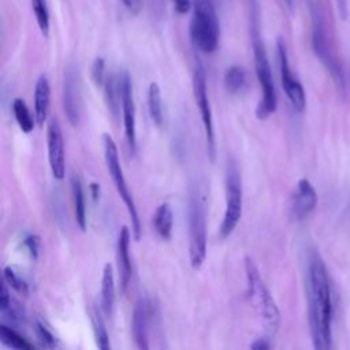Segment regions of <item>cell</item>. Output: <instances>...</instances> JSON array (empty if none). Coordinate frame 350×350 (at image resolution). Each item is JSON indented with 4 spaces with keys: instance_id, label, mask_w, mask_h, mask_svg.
<instances>
[{
    "instance_id": "27",
    "label": "cell",
    "mask_w": 350,
    "mask_h": 350,
    "mask_svg": "<svg viewBox=\"0 0 350 350\" xmlns=\"http://www.w3.org/2000/svg\"><path fill=\"white\" fill-rule=\"evenodd\" d=\"M33 14L36 16V22L38 25L42 36L48 37L49 34V11L46 5V0H30Z\"/></svg>"
},
{
    "instance_id": "34",
    "label": "cell",
    "mask_w": 350,
    "mask_h": 350,
    "mask_svg": "<svg viewBox=\"0 0 350 350\" xmlns=\"http://www.w3.org/2000/svg\"><path fill=\"white\" fill-rule=\"evenodd\" d=\"M122 3L126 7V10L134 15H137L142 7V0H122Z\"/></svg>"
},
{
    "instance_id": "32",
    "label": "cell",
    "mask_w": 350,
    "mask_h": 350,
    "mask_svg": "<svg viewBox=\"0 0 350 350\" xmlns=\"http://www.w3.org/2000/svg\"><path fill=\"white\" fill-rule=\"evenodd\" d=\"M12 301H11V295L8 291V284L5 283V280H3L1 283V288H0V312H4L5 309H8L11 306Z\"/></svg>"
},
{
    "instance_id": "4",
    "label": "cell",
    "mask_w": 350,
    "mask_h": 350,
    "mask_svg": "<svg viewBox=\"0 0 350 350\" xmlns=\"http://www.w3.org/2000/svg\"><path fill=\"white\" fill-rule=\"evenodd\" d=\"M252 46H253V57H254V70L261 88V100L257 105L256 115L258 119L264 120L276 111L278 97H276L269 59L257 27H254L252 33Z\"/></svg>"
},
{
    "instance_id": "6",
    "label": "cell",
    "mask_w": 350,
    "mask_h": 350,
    "mask_svg": "<svg viewBox=\"0 0 350 350\" xmlns=\"http://www.w3.org/2000/svg\"><path fill=\"white\" fill-rule=\"evenodd\" d=\"M206 257V205L204 196L194 190L189 201V258L198 269Z\"/></svg>"
},
{
    "instance_id": "33",
    "label": "cell",
    "mask_w": 350,
    "mask_h": 350,
    "mask_svg": "<svg viewBox=\"0 0 350 350\" xmlns=\"http://www.w3.org/2000/svg\"><path fill=\"white\" fill-rule=\"evenodd\" d=\"M179 14H186L193 7V0H171Z\"/></svg>"
},
{
    "instance_id": "5",
    "label": "cell",
    "mask_w": 350,
    "mask_h": 350,
    "mask_svg": "<svg viewBox=\"0 0 350 350\" xmlns=\"http://www.w3.org/2000/svg\"><path fill=\"white\" fill-rule=\"evenodd\" d=\"M220 27L215 7L211 0H193V16L190 21V37L194 46L212 53L219 44Z\"/></svg>"
},
{
    "instance_id": "12",
    "label": "cell",
    "mask_w": 350,
    "mask_h": 350,
    "mask_svg": "<svg viewBox=\"0 0 350 350\" xmlns=\"http://www.w3.org/2000/svg\"><path fill=\"white\" fill-rule=\"evenodd\" d=\"M48 160L52 175L55 179H63L66 174V156H64V139L60 123L56 118H52L48 123Z\"/></svg>"
},
{
    "instance_id": "36",
    "label": "cell",
    "mask_w": 350,
    "mask_h": 350,
    "mask_svg": "<svg viewBox=\"0 0 350 350\" xmlns=\"http://www.w3.org/2000/svg\"><path fill=\"white\" fill-rule=\"evenodd\" d=\"M336 7H338L340 18L346 19V16H347V0H336Z\"/></svg>"
},
{
    "instance_id": "10",
    "label": "cell",
    "mask_w": 350,
    "mask_h": 350,
    "mask_svg": "<svg viewBox=\"0 0 350 350\" xmlns=\"http://www.w3.org/2000/svg\"><path fill=\"white\" fill-rule=\"evenodd\" d=\"M278 60H279V70H280V81H282V88L291 103L293 108L298 112L305 109L306 105V94L304 90L302 83L295 78L294 72L291 71L290 63H288V56H287V49L284 45V41L282 38L278 40Z\"/></svg>"
},
{
    "instance_id": "13",
    "label": "cell",
    "mask_w": 350,
    "mask_h": 350,
    "mask_svg": "<svg viewBox=\"0 0 350 350\" xmlns=\"http://www.w3.org/2000/svg\"><path fill=\"white\" fill-rule=\"evenodd\" d=\"M63 107L68 122L72 126H78L81 120V101L78 89V74L72 67H68L64 74Z\"/></svg>"
},
{
    "instance_id": "17",
    "label": "cell",
    "mask_w": 350,
    "mask_h": 350,
    "mask_svg": "<svg viewBox=\"0 0 350 350\" xmlns=\"http://www.w3.org/2000/svg\"><path fill=\"white\" fill-rule=\"evenodd\" d=\"M51 103V86L45 75H40L34 88V119L38 126H42L48 118Z\"/></svg>"
},
{
    "instance_id": "16",
    "label": "cell",
    "mask_w": 350,
    "mask_h": 350,
    "mask_svg": "<svg viewBox=\"0 0 350 350\" xmlns=\"http://www.w3.org/2000/svg\"><path fill=\"white\" fill-rule=\"evenodd\" d=\"M130 230L127 226H123L118 235V245H116V258H118V271H119V282L120 287L124 291L131 280V260L129 254L130 246Z\"/></svg>"
},
{
    "instance_id": "3",
    "label": "cell",
    "mask_w": 350,
    "mask_h": 350,
    "mask_svg": "<svg viewBox=\"0 0 350 350\" xmlns=\"http://www.w3.org/2000/svg\"><path fill=\"white\" fill-rule=\"evenodd\" d=\"M245 271L249 299L262 321L265 336L271 339L272 336H275L280 327L279 308L273 301L269 290L267 288L264 280L261 279L257 265L250 257L245 258Z\"/></svg>"
},
{
    "instance_id": "28",
    "label": "cell",
    "mask_w": 350,
    "mask_h": 350,
    "mask_svg": "<svg viewBox=\"0 0 350 350\" xmlns=\"http://www.w3.org/2000/svg\"><path fill=\"white\" fill-rule=\"evenodd\" d=\"M4 280H5V283H7L12 290H15L18 294H21V295H27L29 287H27L26 282H25L19 275H16V272H15L11 267H5V268H4Z\"/></svg>"
},
{
    "instance_id": "7",
    "label": "cell",
    "mask_w": 350,
    "mask_h": 350,
    "mask_svg": "<svg viewBox=\"0 0 350 350\" xmlns=\"http://www.w3.org/2000/svg\"><path fill=\"white\" fill-rule=\"evenodd\" d=\"M103 142H104V157H105L109 176L112 178V182L115 185V189H116L119 197L122 198L123 204L127 208L129 216L131 219V234L135 241H139L141 239V221L138 217L134 198L129 190V186H127L124 175H123L116 144L109 134L103 135Z\"/></svg>"
},
{
    "instance_id": "11",
    "label": "cell",
    "mask_w": 350,
    "mask_h": 350,
    "mask_svg": "<svg viewBox=\"0 0 350 350\" xmlns=\"http://www.w3.org/2000/svg\"><path fill=\"white\" fill-rule=\"evenodd\" d=\"M119 89H120V101H122V115H123V127L124 135L131 153L137 150V134H135V104L133 98L131 81L127 71H120L118 74Z\"/></svg>"
},
{
    "instance_id": "18",
    "label": "cell",
    "mask_w": 350,
    "mask_h": 350,
    "mask_svg": "<svg viewBox=\"0 0 350 350\" xmlns=\"http://www.w3.org/2000/svg\"><path fill=\"white\" fill-rule=\"evenodd\" d=\"M113 302H115L113 269H112V265L107 262L103 268V278H101V310L107 317L112 314Z\"/></svg>"
},
{
    "instance_id": "9",
    "label": "cell",
    "mask_w": 350,
    "mask_h": 350,
    "mask_svg": "<svg viewBox=\"0 0 350 350\" xmlns=\"http://www.w3.org/2000/svg\"><path fill=\"white\" fill-rule=\"evenodd\" d=\"M193 92L194 98L197 103V107L200 109V115L202 119V124L205 129V138L208 145V153L211 160H215V152H216V144H215V130H213V118H212V109L211 103L206 92V75L205 70L201 64H197L193 74Z\"/></svg>"
},
{
    "instance_id": "15",
    "label": "cell",
    "mask_w": 350,
    "mask_h": 350,
    "mask_svg": "<svg viewBox=\"0 0 350 350\" xmlns=\"http://www.w3.org/2000/svg\"><path fill=\"white\" fill-rule=\"evenodd\" d=\"M149 302L145 298H139L133 309V317H131V332L134 338V343L138 349L146 350L149 349Z\"/></svg>"
},
{
    "instance_id": "22",
    "label": "cell",
    "mask_w": 350,
    "mask_h": 350,
    "mask_svg": "<svg viewBox=\"0 0 350 350\" xmlns=\"http://www.w3.org/2000/svg\"><path fill=\"white\" fill-rule=\"evenodd\" d=\"M104 90H105V97H107V104L109 111L112 112L113 116H118L119 105H122L120 101V89H119V79L118 75H107L104 81Z\"/></svg>"
},
{
    "instance_id": "19",
    "label": "cell",
    "mask_w": 350,
    "mask_h": 350,
    "mask_svg": "<svg viewBox=\"0 0 350 350\" xmlns=\"http://www.w3.org/2000/svg\"><path fill=\"white\" fill-rule=\"evenodd\" d=\"M71 193H72L74 215H75L77 224L81 228V231H85L86 230V202H85V194H83L81 179L77 175L71 178Z\"/></svg>"
},
{
    "instance_id": "30",
    "label": "cell",
    "mask_w": 350,
    "mask_h": 350,
    "mask_svg": "<svg viewBox=\"0 0 350 350\" xmlns=\"http://www.w3.org/2000/svg\"><path fill=\"white\" fill-rule=\"evenodd\" d=\"M90 75L96 86H104L105 81V62L103 57H96L92 68H90Z\"/></svg>"
},
{
    "instance_id": "20",
    "label": "cell",
    "mask_w": 350,
    "mask_h": 350,
    "mask_svg": "<svg viewBox=\"0 0 350 350\" xmlns=\"http://www.w3.org/2000/svg\"><path fill=\"white\" fill-rule=\"evenodd\" d=\"M172 224H174V216H172L171 206L165 202L159 205L153 215V226L161 239L168 241L171 238Z\"/></svg>"
},
{
    "instance_id": "31",
    "label": "cell",
    "mask_w": 350,
    "mask_h": 350,
    "mask_svg": "<svg viewBox=\"0 0 350 350\" xmlns=\"http://www.w3.org/2000/svg\"><path fill=\"white\" fill-rule=\"evenodd\" d=\"M23 246L26 249V252L29 253V256L31 258H37L38 257V250H40V237L36 234H30L23 239Z\"/></svg>"
},
{
    "instance_id": "29",
    "label": "cell",
    "mask_w": 350,
    "mask_h": 350,
    "mask_svg": "<svg viewBox=\"0 0 350 350\" xmlns=\"http://www.w3.org/2000/svg\"><path fill=\"white\" fill-rule=\"evenodd\" d=\"M34 331L37 335V339L41 342V345L44 347L48 349H53L57 346V339L56 336L45 327V324H42L41 321H36L34 323Z\"/></svg>"
},
{
    "instance_id": "25",
    "label": "cell",
    "mask_w": 350,
    "mask_h": 350,
    "mask_svg": "<svg viewBox=\"0 0 350 350\" xmlns=\"http://www.w3.org/2000/svg\"><path fill=\"white\" fill-rule=\"evenodd\" d=\"M224 85L230 93H239L246 86V71L241 66L228 67L224 74Z\"/></svg>"
},
{
    "instance_id": "2",
    "label": "cell",
    "mask_w": 350,
    "mask_h": 350,
    "mask_svg": "<svg viewBox=\"0 0 350 350\" xmlns=\"http://www.w3.org/2000/svg\"><path fill=\"white\" fill-rule=\"evenodd\" d=\"M312 22V48L321 64L325 67L338 89H345V72L338 51L334 27L329 15L320 1L309 0Z\"/></svg>"
},
{
    "instance_id": "8",
    "label": "cell",
    "mask_w": 350,
    "mask_h": 350,
    "mask_svg": "<svg viewBox=\"0 0 350 350\" xmlns=\"http://www.w3.org/2000/svg\"><path fill=\"white\" fill-rule=\"evenodd\" d=\"M242 216V179L234 161L227 165L226 174V209L219 228L220 239L228 238Z\"/></svg>"
},
{
    "instance_id": "21",
    "label": "cell",
    "mask_w": 350,
    "mask_h": 350,
    "mask_svg": "<svg viewBox=\"0 0 350 350\" xmlns=\"http://www.w3.org/2000/svg\"><path fill=\"white\" fill-rule=\"evenodd\" d=\"M148 108H149V115L153 123L156 126H161L164 120L161 92H160V86L156 82H150L148 88Z\"/></svg>"
},
{
    "instance_id": "23",
    "label": "cell",
    "mask_w": 350,
    "mask_h": 350,
    "mask_svg": "<svg viewBox=\"0 0 350 350\" xmlns=\"http://www.w3.org/2000/svg\"><path fill=\"white\" fill-rule=\"evenodd\" d=\"M0 340L12 349L18 350H30L33 349V343H30L26 338H23L18 331L11 328L10 325L0 324Z\"/></svg>"
},
{
    "instance_id": "1",
    "label": "cell",
    "mask_w": 350,
    "mask_h": 350,
    "mask_svg": "<svg viewBox=\"0 0 350 350\" xmlns=\"http://www.w3.org/2000/svg\"><path fill=\"white\" fill-rule=\"evenodd\" d=\"M306 301L313 347L328 350L332 343V291L328 271L317 252H312L308 260Z\"/></svg>"
},
{
    "instance_id": "24",
    "label": "cell",
    "mask_w": 350,
    "mask_h": 350,
    "mask_svg": "<svg viewBox=\"0 0 350 350\" xmlns=\"http://www.w3.org/2000/svg\"><path fill=\"white\" fill-rule=\"evenodd\" d=\"M12 112L15 116V120L18 123V126L21 127V130L26 134L31 133L34 129V120L33 116L30 115V111L25 103V100L22 98H15L12 103Z\"/></svg>"
},
{
    "instance_id": "26",
    "label": "cell",
    "mask_w": 350,
    "mask_h": 350,
    "mask_svg": "<svg viewBox=\"0 0 350 350\" xmlns=\"http://www.w3.org/2000/svg\"><path fill=\"white\" fill-rule=\"evenodd\" d=\"M92 325H93V332H94L97 346L101 350H109L108 332H107L104 320L101 317V313L97 308H93V310H92Z\"/></svg>"
},
{
    "instance_id": "35",
    "label": "cell",
    "mask_w": 350,
    "mask_h": 350,
    "mask_svg": "<svg viewBox=\"0 0 350 350\" xmlns=\"http://www.w3.org/2000/svg\"><path fill=\"white\" fill-rule=\"evenodd\" d=\"M250 347H252L253 350H267V349H269V347H271L269 338H268V336L258 338V339H256V340L250 345Z\"/></svg>"
},
{
    "instance_id": "14",
    "label": "cell",
    "mask_w": 350,
    "mask_h": 350,
    "mask_svg": "<svg viewBox=\"0 0 350 350\" xmlns=\"http://www.w3.org/2000/svg\"><path fill=\"white\" fill-rule=\"evenodd\" d=\"M317 205V193L313 185L306 179L302 178L297 182L295 190L293 193L291 200V213L294 219L304 220L310 212L314 211Z\"/></svg>"
},
{
    "instance_id": "37",
    "label": "cell",
    "mask_w": 350,
    "mask_h": 350,
    "mask_svg": "<svg viewBox=\"0 0 350 350\" xmlns=\"http://www.w3.org/2000/svg\"><path fill=\"white\" fill-rule=\"evenodd\" d=\"M89 189H90V193H92V197H93V200H97V198L100 197V185L93 182V183H90Z\"/></svg>"
}]
</instances>
